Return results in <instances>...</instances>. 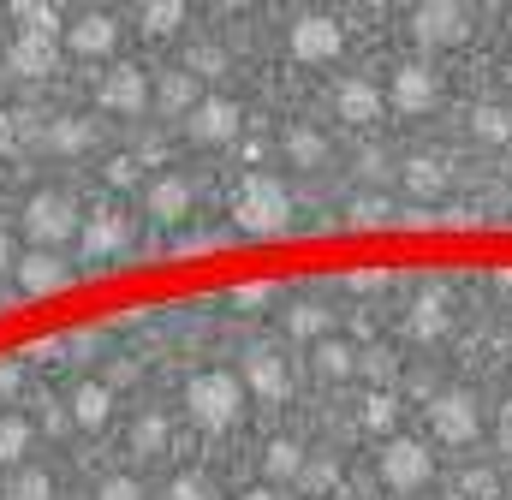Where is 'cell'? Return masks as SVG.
I'll list each match as a JSON object with an SVG mask.
<instances>
[{
    "instance_id": "obj_5",
    "label": "cell",
    "mask_w": 512,
    "mask_h": 500,
    "mask_svg": "<svg viewBox=\"0 0 512 500\" xmlns=\"http://www.w3.org/2000/svg\"><path fill=\"white\" fill-rule=\"evenodd\" d=\"M191 137H203V143L239 137V108H233L227 96H203V102L191 108Z\"/></svg>"
},
{
    "instance_id": "obj_22",
    "label": "cell",
    "mask_w": 512,
    "mask_h": 500,
    "mask_svg": "<svg viewBox=\"0 0 512 500\" xmlns=\"http://www.w3.org/2000/svg\"><path fill=\"white\" fill-rule=\"evenodd\" d=\"M12 131H18V120H12V114H0V149H12Z\"/></svg>"
},
{
    "instance_id": "obj_10",
    "label": "cell",
    "mask_w": 512,
    "mask_h": 500,
    "mask_svg": "<svg viewBox=\"0 0 512 500\" xmlns=\"http://www.w3.org/2000/svg\"><path fill=\"white\" fill-rule=\"evenodd\" d=\"M96 102H102L108 114H137V108H143V72H131V66L108 72V84L96 90Z\"/></svg>"
},
{
    "instance_id": "obj_6",
    "label": "cell",
    "mask_w": 512,
    "mask_h": 500,
    "mask_svg": "<svg viewBox=\"0 0 512 500\" xmlns=\"http://www.w3.org/2000/svg\"><path fill=\"white\" fill-rule=\"evenodd\" d=\"M334 42H340V30H334V18H322V12H304V18L292 24V54H298V60H328Z\"/></svg>"
},
{
    "instance_id": "obj_19",
    "label": "cell",
    "mask_w": 512,
    "mask_h": 500,
    "mask_svg": "<svg viewBox=\"0 0 512 500\" xmlns=\"http://www.w3.org/2000/svg\"><path fill=\"white\" fill-rule=\"evenodd\" d=\"M179 18H185L179 6H149V12H143V24H149V30H173Z\"/></svg>"
},
{
    "instance_id": "obj_11",
    "label": "cell",
    "mask_w": 512,
    "mask_h": 500,
    "mask_svg": "<svg viewBox=\"0 0 512 500\" xmlns=\"http://www.w3.org/2000/svg\"><path fill=\"white\" fill-rule=\"evenodd\" d=\"M66 42H72L78 54H102V48H114V24H108L102 12H84V18L66 30Z\"/></svg>"
},
{
    "instance_id": "obj_9",
    "label": "cell",
    "mask_w": 512,
    "mask_h": 500,
    "mask_svg": "<svg viewBox=\"0 0 512 500\" xmlns=\"http://www.w3.org/2000/svg\"><path fill=\"white\" fill-rule=\"evenodd\" d=\"M48 66H54V36H18L6 48V72H18V78H42Z\"/></svg>"
},
{
    "instance_id": "obj_8",
    "label": "cell",
    "mask_w": 512,
    "mask_h": 500,
    "mask_svg": "<svg viewBox=\"0 0 512 500\" xmlns=\"http://www.w3.org/2000/svg\"><path fill=\"white\" fill-rule=\"evenodd\" d=\"M126 239H131L126 215H96V221L84 227V256H90V262H108L114 250H126Z\"/></svg>"
},
{
    "instance_id": "obj_16",
    "label": "cell",
    "mask_w": 512,
    "mask_h": 500,
    "mask_svg": "<svg viewBox=\"0 0 512 500\" xmlns=\"http://www.w3.org/2000/svg\"><path fill=\"white\" fill-rule=\"evenodd\" d=\"M24 24H36V36H60V12L54 6H18Z\"/></svg>"
},
{
    "instance_id": "obj_18",
    "label": "cell",
    "mask_w": 512,
    "mask_h": 500,
    "mask_svg": "<svg viewBox=\"0 0 512 500\" xmlns=\"http://www.w3.org/2000/svg\"><path fill=\"white\" fill-rule=\"evenodd\" d=\"M227 66V54L221 48H191V72H203V78H215Z\"/></svg>"
},
{
    "instance_id": "obj_20",
    "label": "cell",
    "mask_w": 512,
    "mask_h": 500,
    "mask_svg": "<svg viewBox=\"0 0 512 500\" xmlns=\"http://www.w3.org/2000/svg\"><path fill=\"white\" fill-rule=\"evenodd\" d=\"M405 179H411V185H435V179H441V167H435V161H411V167H405Z\"/></svg>"
},
{
    "instance_id": "obj_1",
    "label": "cell",
    "mask_w": 512,
    "mask_h": 500,
    "mask_svg": "<svg viewBox=\"0 0 512 500\" xmlns=\"http://www.w3.org/2000/svg\"><path fill=\"white\" fill-rule=\"evenodd\" d=\"M316 268H322V256H316ZM471 500H512V274H507V322H501V346H495V375H489V405H483L477 459H471Z\"/></svg>"
},
{
    "instance_id": "obj_13",
    "label": "cell",
    "mask_w": 512,
    "mask_h": 500,
    "mask_svg": "<svg viewBox=\"0 0 512 500\" xmlns=\"http://www.w3.org/2000/svg\"><path fill=\"white\" fill-rule=\"evenodd\" d=\"M393 108H399V114H423V108H429V78H423L417 66H405V72L393 78Z\"/></svg>"
},
{
    "instance_id": "obj_3",
    "label": "cell",
    "mask_w": 512,
    "mask_h": 500,
    "mask_svg": "<svg viewBox=\"0 0 512 500\" xmlns=\"http://www.w3.org/2000/svg\"><path fill=\"white\" fill-rule=\"evenodd\" d=\"M24 233L36 239V250L72 239V233H78V203H72L66 191H36V197L24 203Z\"/></svg>"
},
{
    "instance_id": "obj_12",
    "label": "cell",
    "mask_w": 512,
    "mask_h": 500,
    "mask_svg": "<svg viewBox=\"0 0 512 500\" xmlns=\"http://www.w3.org/2000/svg\"><path fill=\"white\" fill-rule=\"evenodd\" d=\"M334 114H340L346 125L376 120V114H382V90H364V84H352V90H340V96H334Z\"/></svg>"
},
{
    "instance_id": "obj_14",
    "label": "cell",
    "mask_w": 512,
    "mask_h": 500,
    "mask_svg": "<svg viewBox=\"0 0 512 500\" xmlns=\"http://www.w3.org/2000/svg\"><path fill=\"white\" fill-rule=\"evenodd\" d=\"M48 137H54V149H66V155H72V149H84L96 131H90V120H54V125H48Z\"/></svg>"
},
{
    "instance_id": "obj_17",
    "label": "cell",
    "mask_w": 512,
    "mask_h": 500,
    "mask_svg": "<svg viewBox=\"0 0 512 500\" xmlns=\"http://www.w3.org/2000/svg\"><path fill=\"white\" fill-rule=\"evenodd\" d=\"M322 155H328V149H322L316 137H292V143H286V161H298V167H316Z\"/></svg>"
},
{
    "instance_id": "obj_21",
    "label": "cell",
    "mask_w": 512,
    "mask_h": 500,
    "mask_svg": "<svg viewBox=\"0 0 512 500\" xmlns=\"http://www.w3.org/2000/svg\"><path fill=\"white\" fill-rule=\"evenodd\" d=\"M12 262H18V256H12V233H6V227H0V274H6V268H12Z\"/></svg>"
},
{
    "instance_id": "obj_15",
    "label": "cell",
    "mask_w": 512,
    "mask_h": 500,
    "mask_svg": "<svg viewBox=\"0 0 512 500\" xmlns=\"http://www.w3.org/2000/svg\"><path fill=\"white\" fill-rule=\"evenodd\" d=\"M477 131H483V137H495V143L512 137V108H477Z\"/></svg>"
},
{
    "instance_id": "obj_2",
    "label": "cell",
    "mask_w": 512,
    "mask_h": 500,
    "mask_svg": "<svg viewBox=\"0 0 512 500\" xmlns=\"http://www.w3.org/2000/svg\"><path fill=\"white\" fill-rule=\"evenodd\" d=\"M292 221V197L274 179H245V191L233 197V233L239 239H280Z\"/></svg>"
},
{
    "instance_id": "obj_7",
    "label": "cell",
    "mask_w": 512,
    "mask_h": 500,
    "mask_svg": "<svg viewBox=\"0 0 512 500\" xmlns=\"http://www.w3.org/2000/svg\"><path fill=\"white\" fill-rule=\"evenodd\" d=\"M185 209H191V185H179V179H155V185H143V215H149V221L173 227V221H185Z\"/></svg>"
},
{
    "instance_id": "obj_4",
    "label": "cell",
    "mask_w": 512,
    "mask_h": 500,
    "mask_svg": "<svg viewBox=\"0 0 512 500\" xmlns=\"http://www.w3.org/2000/svg\"><path fill=\"white\" fill-rule=\"evenodd\" d=\"M12 274H18V286H24V298H42V292H54L72 268L54 256V250H24L18 262H12Z\"/></svg>"
}]
</instances>
